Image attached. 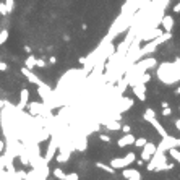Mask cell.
I'll list each match as a JSON object with an SVG mask.
<instances>
[{
	"label": "cell",
	"instance_id": "cell-35",
	"mask_svg": "<svg viewBox=\"0 0 180 180\" xmlns=\"http://www.w3.org/2000/svg\"><path fill=\"white\" fill-rule=\"evenodd\" d=\"M161 107L164 109V107H170V105H169V102H166V101H162V102H161Z\"/></svg>",
	"mask_w": 180,
	"mask_h": 180
},
{
	"label": "cell",
	"instance_id": "cell-17",
	"mask_svg": "<svg viewBox=\"0 0 180 180\" xmlns=\"http://www.w3.org/2000/svg\"><path fill=\"white\" fill-rule=\"evenodd\" d=\"M54 157L57 159L59 164H65V162L70 159V156H68V154H63V153H60V151H59V153H55V156H54Z\"/></svg>",
	"mask_w": 180,
	"mask_h": 180
},
{
	"label": "cell",
	"instance_id": "cell-39",
	"mask_svg": "<svg viewBox=\"0 0 180 180\" xmlns=\"http://www.w3.org/2000/svg\"><path fill=\"white\" fill-rule=\"evenodd\" d=\"M63 41H67V42H68V41H70V37H68V34H63Z\"/></svg>",
	"mask_w": 180,
	"mask_h": 180
},
{
	"label": "cell",
	"instance_id": "cell-25",
	"mask_svg": "<svg viewBox=\"0 0 180 180\" xmlns=\"http://www.w3.org/2000/svg\"><path fill=\"white\" fill-rule=\"evenodd\" d=\"M47 63L44 59H36V68H46Z\"/></svg>",
	"mask_w": 180,
	"mask_h": 180
},
{
	"label": "cell",
	"instance_id": "cell-37",
	"mask_svg": "<svg viewBox=\"0 0 180 180\" xmlns=\"http://www.w3.org/2000/svg\"><path fill=\"white\" fill-rule=\"evenodd\" d=\"M135 161H136V164H138V166H143V164H144V161H143V159H135Z\"/></svg>",
	"mask_w": 180,
	"mask_h": 180
},
{
	"label": "cell",
	"instance_id": "cell-4",
	"mask_svg": "<svg viewBox=\"0 0 180 180\" xmlns=\"http://www.w3.org/2000/svg\"><path fill=\"white\" fill-rule=\"evenodd\" d=\"M21 75L23 76H26V80L29 81V83H33V84H36V86H39V84H42L44 81L39 78L36 73H33V70H29V68H26V67H21Z\"/></svg>",
	"mask_w": 180,
	"mask_h": 180
},
{
	"label": "cell",
	"instance_id": "cell-40",
	"mask_svg": "<svg viewBox=\"0 0 180 180\" xmlns=\"http://www.w3.org/2000/svg\"><path fill=\"white\" fill-rule=\"evenodd\" d=\"M3 105H5V101H0V109H3Z\"/></svg>",
	"mask_w": 180,
	"mask_h": 180
},
{
	"label": "cell",
	"instance_id": "cell-36",
	"mask_svg": "<svg viewBox=\"0 0 180 180\" xmlns=\"http://www.w3.org/2000/svg\"><path fill=\"white\" fill-rule=\"evenodd\" d=\"M174 123H175V128H177V130H180V120L175 119V122H174Z\"/></svg>",
	"mask_w": 180,
	"mask_h": 180
},
{
	"label": "cell",
	"instance_id": "cell-26",
	"mask_svg": "<svg viewBox=\"0 0 180 180\" xmlns=\"http://www.w3.org/2000/svg\"><path fill=\"white\" fill-rule=\"evenodd\" d=\"M99 138H101V141H104V143H110V136H109V135H105V133H102Z\"/></svg>",
	"mask_w": 180,
	"mask_h": 180
},
{
	"label": "cell",
	"instance_id": "cell-1",
	"mask_svg": "<svg viewBox=\"0 0 180 180\" xmlns=\"http://www.w3.org/2000/svg\"><path fill=\"white\" fill-rule=\"evenodd\" d=\"M180 59L177 57L174 63L170 62H162L157 68V78L164 83V84H174V83H178L180 80Z\"/></svg>",
	"mask_w": 180,
	"mask_h": 180
},
{
	"label": "cell",
	"instance_id": "cell-34",
	"mask_svg": "<svg viewBox=\"0 0 180 180\" xmlns=\"http://www.w3.org/2000/svg\"><path fill=\"white\" fill-rule=\"evenodd\" d=\"M78 62H80L81 65H84V63H86V57H80V59H78Z\"/></svg>",
	"mask_w": 180,
	"mask_h": 180
},
{
	"label": "cell",
	"instance_id": "cell-41",
	"mask_svg": "<svg viewBox=\"0 0 180 180\" xmlns=\"http://www.w3.org/2000/svg\"><path fill=\"white\" fill-rule=\"evenodd\" d=\"M127 180H141V178H136V177H130V178H127Z\"/></svg>",
	"mask_w": 180,
	"mask_h": 180
},
{
	"label": "cell",
	"instance_id": "cell-42",
	"mask_svg": "<svg viewBox=\"0 0 180 180\" xmlns=\"http://www.w3.org/2000/svg\"><path fill=\"white\" fill-rule=\"evenodd\" d=\"M0 180H3V178H0Z\"/></svg>",
	"mask_w": 180,
	"mask_h": 180
},
{
	"label": "cell",
	"instance_id": "cell-29",
	"mask_svg": "<svg viewBox=\"0 0 180 180\" xmlns=\"http://www.w3.org/2000/svg\"><path fill=\"white\" fill-rule=\"evenodd\" d=\"M7 70H8V65L5 63V62L0 60V71H7Z\"/></svg>",
	"mask_w": 180,
	"mask_h": 180
},
{
	"label": "cell",
	"instance_id": "cell-10",
	"mask_svg": "<svg viewBox=\"0 0 180 180\" xmlns=\"http://www.w3.org/2000/svg\"><path fill=\"white\" fill-rule=\"evenodd\" d=\"M133 141H135V136L132 133H123V136L117 141V144H119V148H127V146L133 144Z\"/></svg>",
	"mask_w": 180,
	"mask_h": 180
},
{
	"label": "cell",
	"instance_id": "cell-20",
	"mask_svg": "<svg viewBox=\"0 0 180 180\" xmlns=\"http://www.w3.org/2000/svg\"><path fill=\"white\" fill-rule=\"evenodd\" d=\"M136 154H135V153H128L127 156H125V162H127V166H130V164H133V162H135V159H136Z\"/></svg>",
	"mask_w": 180,
	"mask_h": 180
},
{
	"label": "cell",
	"instance_id": "cell-2",
	"mask_svg": "<svg viewBox=\"0 0 180 180\" xmlns=\"http://www.w3.org/2000/svg\"><path fill=\"white\" fill-rule=\"evenodd\" d=\"M180 146V140L178 138H174V136H167L162 138L161 144H156V151H159V153H167V149L170 148H178Z\"/></svg>",
	"mask_w": 180,
	"mask_h": 180
},
{
	"label": "cell",
	"instance_id": "cell-19",
	"mask_svg": "<svg viewBox=\"0 0 180 180\" xmlns=\"http://www.w3.org/2000/svg\"><path fill=\"white\" fill-rule=\"evenodd\" d=\"M149 81H151V75H149V73H148V71H144V73H143V75H141V76H140V78H138V83H143V84H146V83H149ZM138 83H136V84H138Z\"/></svg>",
	"mask_w": 180,
	"mask_h": 180
},
{
	"label": "cell",
	"instance_id": "cell-12",
	"mask_svg": "<svg viewBox=\"0 0 180 180\" xmlns=\"http://www.w3.org/2000/svg\"><path fill=\"white\" fill-rule=\"evenodd\" d=\"M120 170H122V175H123V178H130V177L141 178V174H140V170H136V169H132V167H123V169H120Z\"/></svg>",
	"mask_w": 180,
	"mask_h": 180
},
{
	"label": "cell",
	"instance_id": "cell-8",
	"mask_svg": "<svg viewBox=\"0 0 180 180\" xmlns=\"http://www.w3.org/2000/svg\"><path fill=\"white\" fill-rule=\"evenodd\" d=\"M132 89H133V94L140 101H146V84L138 83V84H135V86H132Z\"/></svg>",
	"mask_w": 180,
	"mask_h": 180
},
{
	"label": "cell",
	"instance_id": "cell-7",
	"mask_svg": "<svg viewBox=\"0 0 180 180\" xmlns=\"http://www.w3.org/2000/svg\"><path fill=\"white\" fill-rule=\"evenodd\" d=\"M29 102V91L25 88V89H21V93H20V102L18 105H16V110H25L26 109V104Z\"/></svg>",
	"mask_w": 180,
	"mask_h": 180
},
{
	"label": "cell",
	"instance_id": "cell-28",
	"mask_svg": "<svg viewBox=\"0 0 180 180\" xmlns=\"http://www.w3.org/2000/svg\"><path fill=\"white\" fill-rule=\"evenodd\" d=\"M120 130H122L123 133H130V132H132V127H130V125H123V127H120Z\"/></svg>",
	"mask_w": 180,
	"mask_h": 180
},
{
	"label": "cell",
	"instance_id": "cell-32",
	"mask_svg": "<svg viewBox=\"0 0 180 180\" xmlns=\"http://www.w3.org/2000/svg\"><path fill=\"white\" fill-rule=\"evenodd\" d=\"M3 149H5V141H2V140H0V154L3 153Z\"/></svg>",
	"mask_w": 180,
	"mask_h": 180
},
{
	"label": "cell",
	"instance_id": "cell-18",
	"mask_svg": "<svg viewBox=\"0 0 180 180\" xmlns=\"http://www.w3.org/2000/svg\"><path fill=\"white\" fill-rule=\"evenodd\" d=\"M52 174H54V177H55V178H59V180H65V172H63V169L55 167L54 170H52Z\"/></svg>",
	"mask_w": 180,
	"mask_h": 180
},
{
	"label": "cell",
	"instance_id": "cell-43",
	"mask_svg": "<svg viewBox=\"0 0 180 180\" xmlns=\"http://www.w3.org/2000/svg\"><path fill=\"white\" fill-rule=\"evenodd\" d=\"M0 59H2V57H0Z\"/></svg>",
	"mask_w": 180,
	"mask_h": 180
},
{
	"label": "cell",
	"instance_id": "cell-21",
	"mask_svg": "<svg viewBox=\"0 0 180 180\" xmlns=\"http://www.w3.org/2000/svg\"><path fill=\"white\" fill-rule=\"evenodd\" d=\"M3 3H5V8H7V13H12L15 7V0H5Z\"/></svg>",
	"mask_w": 180,
	"mask_h": 180
},
{
	"label": "cell",
	"instance_id": "cell-5",
	"mask_svg": "<svg viewBox=\"0 0 180 180\" xmlns=\"http://www.w3.org/2000/svg\"><path fill=\"white\" fill-rule=\"evenodd\" d=\"M141 149H143V151H141V156H140V157H141V159L146 162V161H149V159H151V156H153V154L156 153V144H154V143L146 141V143H144V146H143Z\"/></svg>",
	"mask_w": 180,
	"mask_h": 180
},
{
	"label": "cell",
	"instance_id": "cell-33",
	"mask_svg": "<svg viewBox=\"0 0 180 180\" xmlns=\"http://www.w3.org/2000/svg\"><path fill=\"white\" fill-rule=\"evenodd\" d=\"M174 12H175V13L180 12V3H175V5H174Z\"/></svg>",
	"mask_w": 180,
	"mask_h": 180
},
{
	"label": "cell",
	"instance_id": "cell-16",
	"mask_svg": "<svg viewBox=\"0 0 180 180\" xmlns=\"http://www.w3.org/2000/svg\"><path fill=\"white\" fill-rule=\"evenodd\" d=\"M96 167L101 169L104 172H109V174H115V169H112L109 164H104V162H96Z\"/></svg>",
	"mask_w": 180,
	"mask_h": 180
},
{
	"label": "cell",
	"instance_id": "cell-22",
	"mask_svg": "<svg viewBox=\"0 0 180 180\" xmlns=\"http://www.w3.org/2000/svg\"><path fill=\"white\" fill-rule=\"evenodd\" d=\"M7 39H8V29H2V31H0V46L5 44Z\"/></svg>",
	"mask_w": 180,
	"mask_h": 180
},
{
	"label": "cell",
	"instance_id": "cell-31",
	"mask_svg": "<svg viewBox=\"0 0 180 180\" xmlns=\"http://www.w3.org/2000/svg\"><path fill=\"white\" fill-rule=\"evenodd\" d=\"M49 63H50V65H55V63H57V57H55V55H50Z\"/></svg>",
	"mask_w": 180,
	"mask_h": 180
},
{
	"label": "cell",
	"instance_id": "cell-11",
	"mask_svg": "<svg viewBox=\"0 0 180 180\" xmlns=\"http://www.w3.org/2000/svg\"><path fill=\"white\" fill-rule=\"evenodd\" d=\"M109 166L112 169H115V170H120V169H123V167H128L127 162H125V157H112Z\"/></svg>",
	"mask_w": 180,
	"mask_h": 180
},
{
	"label": "cell",
	"instance_id": "cell-13",
	"mask_svg": "<svg viewBox=\"0 0 180 180\" xmlns=\"http://www.w3.org/2000/svg\"><path fill=\"white\" fill-rule=\"evenodd\" d=\"M104 125H105V128H107L109 132H119L120 130V122L119 120H114V119H109V120H105L104 122Z\"/></svg>",
	"mask_w": 180,
	"mask_h": 180
},
{
	"label": "cell",
	"instance_id": "cell-3",
	"mask_svg": "<svg viewBox=\"0 0 180 180\" xmlns=\"http://www.w3.org/2000/svg\"><path fill=\"white\" fill-rule=\"evenodd\" d=\"M57 140H55L54 136L50 138V141H49V146H47V153H46V157H42V161L46 162V164H49L50 161L54 159V156H55V153H57Z\"/></svg>",
	"mask_w": 180,
	"mask_h": 180
},
{
	"label": "cell",
	"instance_id": "cell-9",
	"mask_svg": "<svg viewBox=\"0 0 180 180\" xmlns=\"http://www.w3.org/2000/svg\"><path fill=\"white\" fill-rule=\"evenodd\" d=\"M146 122H149L151 125H153V127L156 128V130H157V133L161 135V138H166V136H167V132H166V128L161 125V122L157 120L156 117H149V119H146Z\"/></svg>",
	"mask_w": 180,
	"mask_h": 180
},
{
	"label": "cell",
	"instance_id": "cell-27",
	"mask_svg": "<svg viewBox=\"0 0 180 180\" xmlns=\"http://www.w3.org/2000/svg\"><path fill=\"white\" fill-rule=\"evenodd\" d=\"M0 15H3V16H5V15H8V13H7V8H5V3H3V2H0Z\"/></svg>",
	"mask_w": 180,
	"mask_h": 180
},
{
	"label": "cell",
	"instance_id": "cell-23",
	"mask_svg": "<svg viewBox=\"0 0 180 180\" xmlns=\"http://www.w3.org/2000/svg\"><path fill=\"white\" fill-rule=\"evenodd\" d=\"M148 141V140L146 138H135V141H133V144L136 146V148H143L144 146V143Z\"/></svg>",
	"mask_w": 180,
	"mask_h": 180
},
{
	"label": "cell",
	"instance_id": "cell-38",
	"mask_svg": "<svg viewBox=\"0 0 180 180\" xmlns=\"http://www.w3.org/2000/svg\"><path fill=\"white\" fill-rule=\"evenodd\" d=\"M25 52H28V54H31V47H29V46H25Z\"/></svg>",
	"mask_w": 180,
	"mask_h": 180
},
{
	"label": "cell",
	"instance_id": "cell-30",
	"mask_svg": "<svg viewBox=\"0 0 180 180\" xmlns=\"http://www.w3.org/2000/svg\"><path fill=\"white\" fill-rule=\"evenodd\" d=\"M172 114V110H170V107H164L162 109V115H166V117H169Z\"/></svg>",
	"mask_w": 180,
	"mask_h": 180
},
{
	"label": "cell",
	"instance_id": "cell-14",
	"mask_svg": "<svg viewBox=\"0 0 180 180\" xmlns=\"http://www.w3.org/2000/svg\"><path fill=\"white\" fill-rule=\"evenodd\" d=\"M25 67H26V68H29V70L36 68V57L33 54H29V55H28V59L25 60Z\"/></svg>",
	"mask_w": 180,
	"mask_h": 180
},
{
	"label": "cell",
	"instance_id": "cell-15",
	"mask_svg": "<svg viewBox=\"0 0 180 180\" xmlns=\"http://www.w3.org/2000/svg\"><path fill=\"white\" fill-rule=\"evenodd\" d=\"M167 153L175 162H180V151H178V148H170V149H167Z\"/></svg>",
	"mask_w": 180,
	"mask_h": 180
},
{
	"label": "cell",
	"instance_id": "cell-24",
	"mask_svg": "<svg viewBox=\"0 0 180 180\" xmlns=\"http://www.w3.org/2000/svg\"><path fill=\"white\" fill-rule=\"evenodd\" d=\"M65 180H80V175L76 172H70V174H65Z\"/></svg>",
	"mask_w": 180,
	"mask_h": 180
},
{
	"label": "cell",
	"instance_id": "cell-6",
	"mask_svg": "<svg viewBox=\"0 0 180 180\" xmlns=\"http://www.w3.org/2000/svg\"><path fill=\"white\" fill-rule=\"evenodd\" d=\"M161 26H162V31H167V33H172V29H174V16L172 15H162V20H161V23H159Z\"/></svg>",
	"mask_w": 180,
	"mask_h": 180
}]
</instances>
